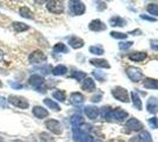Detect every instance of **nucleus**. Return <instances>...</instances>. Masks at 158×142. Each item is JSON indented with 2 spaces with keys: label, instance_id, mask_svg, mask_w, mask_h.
<instances>
[{
  "label": "nucleus",
  "instance_id": "f257e3e1",
  "mask_svg": "<svg viewBox=\"0 0 158 142\" xmlns=\"http://www.w3.org/2000/svg\"><path fill=\"white\" fill-rule=\"evenodd\" d=\"M7 102L10 104L14 105L15 108L19 109H28V107H30V102L27 101L25 97L18 96V95H10L7 97Z\"/></svg>",
  "mask_w": 158,
  "mask_h": 142
},
{
  "label": "nucleus",
  "instance_id": "f03ea898",
  "mask_svg": "<svg viewBox=\"0 0 158 142\" xmlns=\"http://www.w3.org/2000/svg\"><path fill=\"white\" fill-rule=\"evenodd\" d=\"M44 83H45V80L41 75L34 74L32 76H30V78H28V84L31 87H33L37 91H40V93H45V90L43 89Z\"/></svg>",
  "mask_w": 158,
  "mask_h": 142
},
{
  "label": "nucleus",
  "instance_id": "7ed1b4c3",
  "mask_svg": "<svg viewBox=\"0 0 158 142\" xmlns=\"http://www.w3.org/2000/svg\"><path fill=\"white\" fill-rule=\"evenodd\" d=\"M69 10L73 15H81L85 12V5L81 1L72 0V1L69 2Z\"/></svg>",
  "mask_w": 158,
  "mask_h": 142
},
{
  "label": "nucleus",
  "instance_id": "20e7f679",
  "mask_svg": "<svg viewBox=\"0 0 158 142\" xmlns=\"http://www.w3.org/2000/svg\"><path fill=\"white\" fill-rule=\"evenodd\" d=\"M112 95L116 100H118L120 102H124V103H127L130 101L129 100V94H127V90L122 87H116V88L112 89Z\"/></svg>",
  "mask_w": 158,
  "mask_h": 142
},
{
  "label": "nucleus",
  "instance_id": "39448f33",
  "mask_svg": "<svg viewBox=\"0 0 158 142\" xmlns=\"http://www.w3.org/2000/svg\"><path fill=\"white\" fill-rule=\"evenodd\" d=\"M46 59V54H44L43 51H40V50H35L28 56V63H31V64H40V63L45 62Z\"/></svg>",
  "mask_w": 158,
  "mask_h": 142
},
{
  "label": "nucleus",
  "instance_id": "423d86ee",
  "mask_svg": "<svg viewBox=\"0 0 158 142\" xmlns=\"http://www.w3.org/2000/svg\"><path fill=\"white\" fill-rule=\"evenodd\" d=\"M126 74H127V77L132 82H139L142 81V78H143L142 70L138 68H135V67H129V68L126 69Z\"/></svg>",
  "mask_w": 158,
  "mask_h": 142
},
{
  "label": "nucleus",
  "instance_id": "0eeeda50",
  "mask_svg": "<svg viewBox=\"0 0 158 142\" xmlns=\"http://www.w3.org/2000/svg\"><path fill=\"white\" fill-rule=\"evenodd\" d=\"M45 126H46V128L53 133V134H57V135H59L63 133V127H61V124H60L59 121H57V120H47L45 122Z\"/></svg>",
  "mask_w": 158,
  "mask_h": 142
},
{
  "label": "nucleus",
  "instance_id": "6e6552de",
  "mask_svg": "<svg viewBox=\"0 0 158 142\" xmlns=\"http://www.w3.org/2000/svg\"><path fill=\"white\" fill-rule=\"evenodd\" d=\"M46 7L53 14H61L64 12V5L60 1H47Z\"/></svg>",
  "mask_w": 158,
  "mask_h": 142
},
{
  "label": "nucleus",
  "instance_id": "1a4fd4ad",
  "mask_svg": "<svg viewBox=\"0 0 158 142\" xmlns=\"http://www.w3.org/2000/svg\"><path fill=\"white\" fill-rule=\"evenodd\" d=\"M125 128L127 131H139V130H142V128H143V124H142V122L139 121V120L132 117V118H129L126 121Z\"/></svg>",
  "mask_w": 158,
  "mask_h": 142
},
{
  "label": "nucleus",
  "instance_id": "9d476101",
  "mask_svg": "<svg viewBox=\"0 0 158 142\" xmlns=\"http://www.w3.org/2000/svg\"><path fill=\"white\" fill-rule=\"evenodd\" d=\"M126 117H127V113L124 111L122 108H117L111 110V115H110V120H114V121L122 122L124 121Z\"/></svg>",
  "mask_w": 158,
  "mask_h": 142
},
{
  "label": "nucleus",
  "instance_id": "9b49d317",
  "mask_svg": "<svg viewBox=\"0 0 158 142\" xmlns=\"http://www.w3.org/2000/svg\"><path fill=\"white\" fill-rule=\"evenodd\" d=\"M146 109L151 114H157L158 113V100L156 97H150L146 102Z\"/></svg>",
  "mask_w": 158,
  "mask_h": 142
},
{
  "label": "nucleus",
  "instance_id": "f8f14e48",
  "mask_svg": "<svg viewBox=\"0 0 158 142\" xmlns=\"http://www.w3.org/2000/svg\"><path fill=\"white\" fill-rule=\"evenodd\" d=\"M84 113H85V115L90 120H96L99 115L98 108H96L94 105H86L85 108H84Z\"/></svg>",
  "mask_w": 158,
  "mask_h": 142
},
{
  "label": "nucleus",
  "instance_id": "ddd939ff",
  "mask_svg": "<svg viewBox=\"0 0 158 142\" xmlns=\"http://www.w3.org/2000/svg\"><path fill=\"white\" fill-rule=\"evenodd\" d=\"M89 28H90L91 31H94V32H99V31H104V30L106 28V25L102 20L94 19V20H92L91 23H90Z\"/></svg>",
  "mask_w": 158,
  "mask_h": 142
},
{
  "label": "nucleus",
  "instance_id": "4468645a",
  "mask_svg": "<svg viewBox=\"0 0 158 142\" xmlns=\"http://www.w3.org/2000/svg\"><path fill=\"white\" fill-rule=\"evenodd\" d=\"M32 113H33V115L35 116L37 118H45V117L48 116V111H47L45 108L40 107V105H35V107H33Z\"/></svg>",
  "mask_w": 158,
  "mask_h": 142
},
{
  "label": "nucleus",
  "instance_id": "2eb2a0df",
  "mask_svg": "<svg viewBox=\"0 0 158 142\" xmlns=\"http://www.w3.org/2000/svg\"><path fill=\"white\" fill-rule=\"evenodd\" d=\"M81 89H83V90H86V91H94V90H96V83H94V81H93L92 78L86 77L85 80L83 81Z\"/></svg>",
  "mask_w": 158,
  "mask_h": 142
},
{
  "label": "nucleus",
  "instance_id": "dca6fc26",
  "mask_svg": "<svg viewBox=\"0 0 158 142\" xmlns=\"http://www.w3.org/2000/svg\"><path fill=\"white\" fill-rule=\"evenodd\" d=\"M70 100H71V103L74 105H80L84 103V96L80 93H72L70 96Z\"/></svg>",
  "mask_w": 158,
  "mask_h": 142
},
{
  "label": "nucleus",
  "instance_id": "f3484780",
  "mask_svg": "<svg viewBox=\"0 0 158 142\" xmlns=\"http://www.w3.org/2000/svg\"><path fill=\"white\" fill-rule=\"evenodd\" d=\"M12 27H13V30L17 32V33H21V32H25L27 31L30 26L25 24V23H21V21H14L13 24H12Z\"/></svg>",
  "mask_w": 158,
  "mask_h": 142
},
{
  "label": "nucleus",
  "instance_id": "a211bd4d",
  "mask_svg": "<svg viewBox=\"0 0 158 142\" xmlns=\"http://www.w3.org/2000/svg\"><path fill=\"white\" fill-rule=\"evenodd\" d=\"M69 44L70 46L73 47V49H80V47L84 46V41L80 39L79 37H71L69 39Z\"/></svg>",
  "mask_w": 158,
  "mask_h": 142
},
{
  "label": "nucleus",
  "instance_id": "6ab92c4d",
  "mask_svg": "<svg viewBox=\"0 0 158 142\" xmlns=\"http://www.w3.org/2000/svg\"><path fill=\"white\" fill-rule=\"evenodd\" d=\"M90 63H91L92 65H94V67H97V68H103V69L110 68L109 62L105 61V59H98V58H94V59H91Z\"/></svg>",
  "mask_w": 158,
  "mask_h": 142
},
{
  "label": "nucleus",
  "instance_id": "aec40b11",
  "mask_svg": "<svg viewBox=\"0 0 158 142\" xmlns=\"http://www.w3.org/2000/svg\"><path fill=\"white\" fill-rule=\"evenodd\" d=\"M146 56H148L146 52H142V51H139V52H133V54H129V58H130L132 62H142L146 58Z\"/></svg>",
  "mask_w": 158,
  "mask_h": 142
},
{
  "label": "nucleus",
  "instance_id": "412c9836",
  "mask_svg": "<svg viewBox=\"0 0 158 142\" xmlns=\"http://www.w3.org/2000/svg\"><path fill=\"white\" fill-rule=\"evenodd\" d=\"M84 123V118L80 114H76L72 116L71 118V124H72V128H79L81 124Z\"/></svg>",
  "mask_w": 158,
  "mask_h": 142
},
{
  "label": "nucleus",
  "instance_id": "4be33fe9",
  "mask_svg": "<svg viewBox=\"0 0 158 142\" xmlns=\"http://www.w3.org/2000/svg\"><path fill=\"white\" fill-rule=\"evenodd\" d=\"M19 14L23 18H26V19H33V13L32 11L28 8L27 6H21L19 8Z\"/></svg>",
  "mask_w": 158,
  "mask_h": 142
},
{
  "label": "nucleus",
  "instance_id": "5701e85b",
  "mask_svg": "<svg viewBox=\"0 0 158 142\" xmlns=\"http://www.w3.org/2000/svg\"><path fill=\"white\" fill-rule=\"evenodd\" d=\"M44 104H45L48 109H52L53 111H59L60 110L59 104H58L57 102H54L53 100H51V98H45V100H44Z\"/></svg>",
  "mask_w": 158,
  "mask_h": 142
},
{
  "label": "nucleus",
  "instance_id": "b1692460",
  "mask_svg": "<svg viewBox=\"0 0 158 142\" xmlns=\"http://www.w3.org/2000/svg\"><path fill=\"white\" fill-rule=\"evenodd\" d=\"M53 52H56V54H67L69 47L66 46L64 43H57L53 46Z\"/></svg>",
  "mask_w": 158,
  "mask_h": 142
},
{
  "label": "nucleus",
  "instance_id": "393cba45",
  "mask_svg": "<svg viewBox=\"0 0 158 142\" xmlns=\"http://www.w3.org/2000/svg\"><path fill=\"white\" fill-rule=\"evenodd\" d=\"M131 98H132L133 104H135V107L138 109V110H142V108H143V104H142V101H140V97H139L138 94H137L136 91L131 93Z\"/></svg>",
  "mask_w": 158,
  "mask_h": 142
},
{
  "label": "nucleus",
  "instance_id": "a878e982",
  "mask_svg": "<svg viewBox=\"0 0 158 142\" xmlns=\"http://www.w3.org/2000/svg\"><path fill=\"white\" fill-rule=\"evenodd\" d=\"M125 24L126 21L120 17H112L110 19V25L111 26H124Z\"/></svg>",
  "mask_w": 158,
  "mask_h": 142
},
{
  "label": "nucleus",
  "instance_id": "bb28decb",
  "mask_svg": "<svg viewBox=\"0 0 158 142\" xmlns=\"http://www.w3.org/2000/svg\"><path fill=\"white\" fill-rule=\"evenodd\" d=\"M67 72V68L65 65H57L56 68L52 69V74L54 76H63Z\"/></svg>",
  "mask_w": 158,
  "mask_h": 142
},
{
  "label": "nucleus",
  "instance_id": "cd10ccee",
  "mask_svg": "<svg viewBox=\"0 0 158 142\" xmlns=\"http://www.w3.org/2000/svg\"><path fill=\"white\" fill-rule=\"evenodd\" d=\"M144 87L148 89H158V81L152 78H146L144 81Z\"/></svg>",
  "mask_w": 158,
  "mask_h": 142
},
{
  "label": "nucleus",
  "instance_id": "c85d7f7f",
  "mask_svg": "<svg viewBox=\"0 0 158 142\" xmlns=\"http://www.w3.org/2000/svg\"><path fill=\"white\" fill-rule=\"evenodd\" d=\"M53 98H56L57 101L59 102H64L66 98V94L64 90H56V91H53Z\"/></svg>",
  "mask_w": 158,
  "mask_h": 142
},
{
  "label": "nucleus",
  "instance_id": "c756f323",
  "mask_svg": "<svg viewBox=\"0 0 158 142\" xmlns=\"http://www.w3.org/2000/svg\"><path fill=\"white\" fill-rule=\"evenodd\" d=\"M138 139L140 142H152L151 135H150L148 131H145V130H142V133L139 134Z\"/></svg>",
  "mask_w": 158,
  "mask_h": 142
},
{
  "label": "nucleus",
  "instance_id": "7c9ffc66",
  "mask_svg": "<svg viewBox=\"0 0 158 142\" xmlns=\"http://www.w3.org/2000/svg\"><path fill=\"white\" fill-rule=\"evenodd\" d=\"M111 110L109 107H103V108L100 109V111H99V114L100 116L104 118V120H110V115H111Z\"/></svg>",
  "mask_w": 158,
  "mask_h": 142
},
{
  "label": "nucleus",
  "instance_id": "2f4dec72",
  "mask_svg": "<svg viewBox=\"0 0 158 142\" xmlns=\"http://www.w3.org/2000/svg\"><path fill=\"white\" fill-rule=\"evenodd\" d=\"M71 77L77 80V81H81V80H85L86 78V74L83 72V71H73L71 74Z\"/></svg>",
  "mask_w": 158,
  "mask_h": 142
},
{
  "label": "nucleus",
  "instance_id": "473e14b6",
  "mask_svg": "<svg viewBox=\"0 0 158 142\" xmlns=\"http://www.w3.org/2000/svg\"><path fill=\"white\" fill-rule=\"evenodd\" d=\"M148 12L152 15H157L158 17V4H150L148 6Z\"/></svg>",
  "mask_w": 158,
  "mask_h": 142
},
{
  "label": "nucleus",
  "instance_id": "72a5a7b5",
  "mask_svg": "<svg viewBox=\"0 0 158 142\" xmlns=\"http://www.w3.org/2000/svg\"><path fill=\"white\" fill-rule=\"evenodd\" d=\"M90 52L93 54H98V56H102V54H104V49L102 46H91L90 47Z\"/></svg>",
  "mask_w": 158,
  "mask_h": 142
},
{
  "label": "nucleus",
  "instance_id": "f704fd0d",
  "mask_svg": "<svg viewBox=\"0 0 158 142\" xmlns=\"http://www.w3.org/2000/svg\"><path fill=\"white\" fill-rule=\"evenodd\" d=\"M110 34H111V37L116 38V39H126V38H127V34L122 33V32H116V31H112Z\"/></svg>",
  "mask_w": 158,
  "mask_h": 142
},
{
  "label": "nucleus",
  "instance_id": "c9c22d12",
  "mask_svg": "<svg viewBox=\"0 0 158 142\" xmlns=\"http://www.w3.org/2000/svg\"><path fill=\"white\" fill-rule=\"evenodd\" d=\"M39 136H40L41 142H54V140L51 137V135H48V134H46V133H40Z\"/></svg>",
  "mask_w": 158,
  "mask_h": 142
},
{
  "label": "nucleus",
  "instance_id": "e433bc0d",
  "mask_svg": "<svg viewBox=\"0 0 158 142\" xmlns=\"http://www.w3.org/2000/svg\"><path fill=\"white\" fill-rule=\"evenodd\" d=\"M93 76L98 80V81H100V82H104L105 81V78H106V75L105 74H103L102 71H93Z\"/></svg>",
  "mask_w": 158,
  "mask_h": 142
},
{
  "label": "nucleus",
  "instance_id": "4c0bfd02",
  "mask_svg": "<svg viewBox=\"0 0 158 142\" xmlns=\"http://www.w3.org/2000/svg\"><path fill=\"white\" fill-rule=\"evenodd\" d=\"M80 142H93V137L90 134H81L80 135Z\"/></svg>",
  "mask_w": 158,
  "mask_h": 142
},
{
  "label": "nucleus",
  "instance_id": "58836bf2",
  "mask_svg": "<svg viewBox=\"0 0 158 142\" xmlns=\"http://www.w3.org/2000/svg\"><path fill=\"white\" fill-rule=\"evenodd\" d=\"M133 41H123V43H119V49L120 50H127L129 47L132 46Z\"/></svg>",
  "mask_w": 158,
  "mask_h": 142
},
{
  "label": "nucleus",
  "instance_id": "ea45409f",
  "mask_svg": "<svg viewBox=\"0 0 158 142\" xmlns=\"http://www.w3.org/2000/svg\"><path fill=\"white\" fill-rule=\"evenodd\" d=\"M149 126L153 129L158 128V118L157 117H151V118H149Z\"/></svg>",
  "mask_w": 158,
  "mask_h": 142
},
{
  "label": "nucleus",
  "instance_id": "a19ab883",
  "mask_svg": "<svg viewBox=\"0 0 158 142\" xmlns=\"http://www.w3.org/2000/svg\"><path fill=\"white\" fill-rule=\"evenodd\" d=\"M7 103H8V102H7V100H5L2 96H0V107H1V108H4V109H7V108H8Z\"/></svg>",
  "mask_w": 158,
  "mask_h": 142
},
{
  "label": "nucleus",
  "instance_id": "79ce46f5",
  "mask_svg": "<svg viewBox=\"0 0 158 142\" xmlns=\"http://www.w3.org/2000/svg\"><path fill=\"white\" fill-rule=\"evenodd\" d=\"M40 70H41V72L44 75H47V74H50V71H51V67H50V65H45V67L40 68Z\"/></svg>",
  "mask_w": 158,
  "mask_h": 142
},
{
  "label": "nucleus",
  "instance_id": "37998d69",
  "mask_svg": "<svg viewBox=\"0 0 158 142\" xmlns=\"http://www.w3.org/2000/svg\"><path fill=\"white\" fill-rule=\"evenodd\" d=\"M8 84L14 89H23V84L20 83H14V82H8Z\"/></svg>",
  "mask_w": 158,
  "mask_h": 142
},
{
  "label": "nucleus",
  "instance_id": "c03bdc74",
  "mask_svg": "<svg viewBox=\"0 0 158 142\" xmlns=\"http://www.w3.org/2000/svg\"><path fill=\"white\" fill-rule=\"evenodd\" d=\"M100 100H102V94H96L94 96H92V98H91V101L94 102V103H96V102H99Z\"/></svg>",
  "mask_w": 158,
  "mask_h": 142
},
{
  "label": "nucleus",
  "instance_id": "a18cd8bd",
  "mask_svg": "<svg viewBox=\"0 0 158 142\" xmlns=\"http://www.w3.org/2000/svg\"><path fill=\"white\" fill-rule=\"evenodd\" d=\"M140 18H142V19H144V20H149V21H156V18H155V17H153V18H152V17H149V15H145V14H142V15H140Z\"/></svg>",
  "mask_w": 158,
  "mask_h": 142
},
{
  "label": "nucleus",
  "instance_id": "49530a36",
  "mask_svg": "<svg viewBox=\"0 0 158 142\" xmlns=\"http://www.w3.org/2000/svg\"><path fill=\"white\" fill-rule=\"evenodd\" d=\"M151 47L152 50H155V51H158V41H151Z\"/></svg>",
  "mask_w": 158,
  "mask_h": 142
},
{
  "label": "nucleus",
  "instance_id": "de8ad7c7",
  "mask_svg": "<svg viewBox=\"0 0 158 142\" xmlns=\"http://www.w3.org/2000/svg\"><path fill=\"white\" fill-rule=\"evenodd\" d=\"M99 5H100V6L97 7V8H98V10H99V11H103V10H105V8H106L105 2H99Z\"/></svg>",
  "mask_w": 158,
  "mask_h": 142
},
{
  "label": "nucleus",
  "instance_id": "09e8293b",
  "mask_svg": "<svg viewBox=\"0 0 158 142\" xmlns=\"http://www.w3.org/2000/svg\"><path fill=\"white\" fill-rule=\"evenodd\" d=\"M4 56H5V54H4V52H2V50H0V62L4 61Z\"/></svg>",
  "mask_w": 158,
  "mask_h": 142
},
{
  "label": "nucleus",
  "instance_id": "8fccbe9b",
  "mask_svg": "<svg viewBox=\"0 0 158 142\" xmlns=\"http://www.w3.org/2000/svg\"><path fill=\"white\" fill-rule=\"evenodd\" d=\"M140 33H142L140 30H136V31H132L131 32V34H135V36H136V34H140Z\"/></svg>",
  "mask_w": 158,
  "mask_h": 142
},
{
  "label": "nucleus",
  "instance_id": "3c124183",
  "mask_svg": "<svg viewBox=\"0 0 158 142\" xmlns=\"http://www.w3.org/2000/svg\"><path fill=\"white\" fill-rule=\"evenodd\" d=\"M0 142H5V140H4V137L0 135Z\"/></svg>",
  "mask_w": 158,
  "mask_h": 142
},
{
  "label": "nucleus",
  "instance_id": "603ef678",
  "mask_svg": "<svg viewBox=\"0 0 158 142\" xmlns=\"http://www.w3.org/2000/svg\"><path fill=\"white\" fill-rule=\"evenodd\" d=\"M11 142H23L21 140H13V141H11Z\"/></svg>",
  "mask_w": 158,
  "mask_h": 142
},
{
  "label": "nucleus",
  "instance_id": "864d4df0",
  "mask_svg": "<svg viewBox=\"0 0 158 142\" xmlns=\"http://www.w3.org/2000/svg\"><path fill=\"white\" fill-rule=\"evenodd\" d=\"M0 88H2V82L0 81Z\"/></svg>",
  "mask_w": 158,
  "mask_h": 142
},
{
  "label": "nucleus",
  "instance_id": "5fc2aeb1",
  "mask_svg": "<svg viewBox=\"0 0 158 142\" xmlns=\"http://www.w3.org/2000/svg\"><path fill=\"white\" fill-rule=\"evenodd\" d=\"M96 142H102V141H96Z\"/></svg>",
  "mask_w": 158,
  "mask_h": 142
}]
</instances>
